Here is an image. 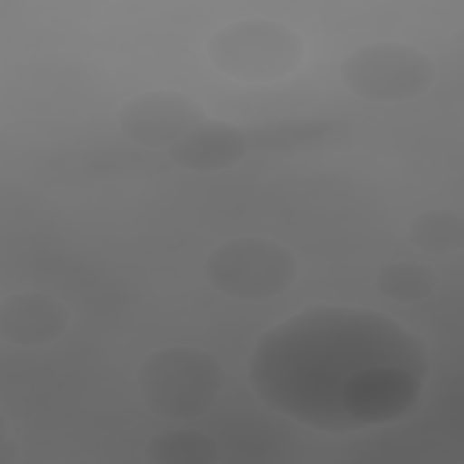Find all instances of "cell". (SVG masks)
Here are the masks:
<instances>
[{
    "instance_id": "obj_1",
    "label": "cell",
    "mask_w": 464,
    "mask_h": 464,
    "mask_svg": "<svg viewBox=\"0 0 464 464\" xmlns=\"http://www.w3.org/2000/svg\"><path fill=\"white\" fill-rule=\"evenodd\" d=\"M250 362L261 397L281 386L265 397L266 402L276 408L290 393L277 408L285 413L301 393L308 401L312 392H335L343 411L341 397L348 382L373 366H402L420 377L428 366L422 344L408 330L386 315L366 310L348 314V308H314L288 319L259 341Z\"/></svg>"
},
{
    "instance_id": "obj_2",
    "label": "cell",
    "mask_w": 464,
    "mask_h": 464,
    "mask_svg": "<svg viewBox=\"0 0 464 464\" xmlns=\"http://www.w3.org/2000/svg\"><path fill=\"white\" fill-rule=\"evenodd\" d=\"M227 381L219 359L194 346H165L143 357L136 384L145 408L167 420L207 413Z\"/></svg>"
},
{
    "instance_id": "obj_3",
    "label": "cell",
    "mask_w": 464,
    "mask_h": 464,
    "mask_svg": "<svg viewBox=\"0 0 464 464\" xmlns=\"http://www.w3.org/2000/svg\"><path fill=\"white\" fill-rule=\"evenodd\" d=\"M205 54L223 76L239 82H274L292 74L304 58L295 29L268 18H241L216 29Z\"/></svg>"
},
{
    "instance_id": "obj_4",
    "label": "cell",
    "mask_w": 464,
    "mask_h": 464,
    "mask_svg": "<svg viewBox=\"0 0 464 464\" xmlns=\"http://www.w3.org/2000/svg\"><path fill=\"white\" fill-rule=\"evenodd\" d=\"M207 283L239 301H266L292 288L299 261L292 248L265 236H237L214 246L205 263Z\"/></svg>"
},
{
    "instance_id": "obj_5",
    "label": "cell",
    "mask_w": 464,
    "mask_h": 464,
    "mask_svg": "<svg viewBox=\"0 0 464 464\" xmlns=\"http://www.w3.org/2000/svg\"><path fill=\"white\" fill-rule=\"evenodd\" d=\"M339 78L357 98L401 103L426 94L437 74L424 51L401 42H372L359 45L341 62Z\"/></svg>"
},
{
    "instance_id": "obj_6",
    "label": "cell",
    "mask_w": 464,
    "mask_h": 464,
    "mask_svg": "<svg viewBox=\"0 0 464 464\" xmlns=\"http://www.w3.org/2000/svg\"><path fill=\"white\" fill-rule=\"evenodd\" d=\"M207 118L203 105L176 89H152L125 100L116 121L121 134L143 149L169 150Z\"/></svg>"
},
{
    "instance_id": "obj_7",
    "label": "cell",
    "mask_w": 464,
    "mask_h": 464,
    "mask_svg": "<svg viewBox=\"0 0 464 464\" xmlns=\"http://www.w3.org/2000/svg\"><path fill=\"white\" fill-rule=\"evenodd\" d=\"M419 392V373L402 366H373L348 382L341 406L348 422H382L399 417Z\"/></svg>"
},
{
    "instance_id": "obj_8",
    "label": "cell",
    "mask_w": 464,
    "mask_h": 464,
    "mask_svg": "<svg viewBox=\"0 0 464 464\" xmlns=\"http://www.w3.org/2000/svg\"><path fill=\"white\" fill-rule=\"evenodd\" d=\"M71 324L67 304L40 290H20L0 299V337L2 341L34 348L62 339Z\"/></svg>"
},
{
    "instance_id": "obj_9",
    "label": "cell",
    "mask_w": 464,
    "mask_h": 464,
    "mask_svg": "<svg viewBox=\"0 0 464 464\" xmlns=\"http://www.w3.org/2000/svg\"><path fill=\"white\" fill-rule=\"evenodd\" d=\"M248 140L241 127L216 118H205L183 134L169 150V158L183 170L214 174L241 163Z\"/></svg>"
},
{
    "instance_id": "obj_10",
    "label": "cell",
    "mask_w": 464,
    "mask_h": 464,
    "mask_svg": "<svg viewBox=\"0 0 464 464\" xmlns=\"http://www.w3.org/2000/svg\"><path fill=\"white\" fill-rule=\"evenodd\" d=\"M145 460L152 464H216L219 446L198 428H170L147 442Z\"/></svg>"
},
{
    "instance_id": "obj_11",
    "label": "cell",
    "mask_w": 464,
    "mask_h": 464,
    "mask_svg": "<svg viewBox=\"0 0 464 464\" xmlns=\"http://www.w3.org/2000/svg\"><path fill=\"white\" fill-rule=\"evenodd\" d=\"M410 243L424 254L446 256L464 246V218L451 208L419 212L406 227Z\"/></svg>"
},
{
    "instance_id": "obj_12",
    "label": "cell",
    "mask_w": 464,
    "mask_h": 464,
    "mask_svg": "<svg viewBox=\"0 0 464 464\" xmlns=\"http://www.w3.org/2000/svg\"><path fill=\"white\" fill-rule=\"evenodd\" d=\"M375 286L381 295L393 303H420L435 292L437 274L415 259L390 261L377 270Z\"/></svg>"
},
{
    "instance_id": "obj_13",
    "label": "cell",
    "mask_w": 464,
    "mask_h": 464,
    "mask_svg": "<svg viewBox=\"0 0 464 464\" xmlns=\"http://www.w3.org/2000/svg\"><path fill=\"white\" fill-rule=\"evenodd\" d=\"M20 453V446L16 439L11 433H5V428L2 430L0 439V464H14Z\"/></svg>"
}]
</instances>
